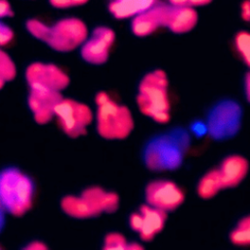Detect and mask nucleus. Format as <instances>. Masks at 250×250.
I'll return each mask as SVG.
<instances>
[{
	"mask_svg": "<svg viewBox=\"0 0 250 250\" xmlns=\"http://www.w3.org/2000/svg\"><path fill=\"white\" fill-rule=\"evenodd\" d=\"M129 224H130V227L133 230H135L137 232L140 231V229L142 228V225H143V215L141 214L140 211L135 212L130 216Z\"/></svg>",
	"mask_w": 250,
	"mask_h": 250,
	"instance_id": "nucleus-27",
	"label": "nucleus"
},
{
	"mask_svg": "<svg viewBox=\"0 0 250 250\" xmlns=\"http://www.w3.org/2000/svg\"><path fill=\"white\" fill-rule=\"evenodd\" d=\"M128 241L119 232L107 233L104 240V250H125Z\"/></svg>",
	"mask_w": 250,
	"mask_h": 250,
	"instance_id": "nucleus-23",
	"label": "nucleus"
},
{
	"mask_svg": "<svg viewBox=\"0 0 250 250\" xmlns=\"http://www.w3.org/2000/svg\"><path fill=\"white\" fill-rule=\"evenodd\" d=\"M171 5L176 6H188V7H200L208 5L212 0H169Z\"/></svg>",
	"mask_w": 250,
	"mask_h": 250,
	"instance_id": "nucleus-26",
	"label": "nucleus"
},
{
	"mask_svg": "<svg viewBox=\"0 0 250 250\" xmlns=\"http://www.w3.org/2000/svg\"><path fill=\"white\" fill-rule=\"evenodd\" d=\"M245 88H246V96H247V99H249V74H247V75H246Z\"/></svg>",
	"mask_w": 250,
	"mask_h": 250,
	"instance_id": "nucleus-33",
	"label": "nucleus"
},
{
	"mask_svg": "<svg viewBox=\"0 0 250 250\" xmlns=\"http://www.w3.org/2000/svg\"><path fill=\"white\" fill-rule=\"evenodd\" d=\"M97 109V131L106 140H123L134 128V120L129 108L117 104L105 92L95 97Z\"/></svg>",
	"mask_w": 250,
	"mask_h": 250,
	"instance_id": "nucleus-4",
	"label": "nucleus"
},
{
	"mask_svg": "<svg viewBox=\"0 0 250 250\" xmlns=\"http://www.w3.org/2000/svg\"><path fill=\"white\" fill-rule=\"evenodd\" d=\"M143 249L144 247L137 242H128L125 247V250H143Z\"/></svg>",
	"mask_w": 250,
	"mask_h": 250,
	"instance_id": "nucleus-31",
	"label": "nucleus"
},
{
	"mask_svg": "<svg viewBox=\"0 0 250 250\" xmlns=\"http://www.w3.org/2000/svg\"><path fill=\"white\" fill-rule=\"evenodd\" d=\"M25 250H47L48 247L41 241H32L24 247Z\"/></svg>",
	"mask_w": 250,
	"mask_h": 250,
	"instance_id": "nucleus-29",
	"label": "nucleus"
},
{
	"mask_svg": "<svg viewBox=\"0 0 250 250\" xmlns=\"http://www.w3.org/2000/svg\"><path fill=\"white\" fill-rule=\"evenodd\" d=\"M17 73L16 65L10 56L0 47V77L6 82L15 78Z\"/></svg>",
	"mask_w": 250,
	"mask_h": 250,
	"instance_id": "nucleus-22",
	"label": "nucleus"
},
{
	"mask_svg": "<svg viewBox=\"0 0 250 250\" xmlns=\"http://www.w3.org/2000/svg\"><path fill=\"white\" fill-rule=\"evenodd\" d=\"M89 0H49L50 4L58 9H65L84 5Z\"/></svg>",
	"mask_w": 250,
	"mask_h": 250,
	"instance_id": "nucleus-25",
	"label": "nucleus"
},
{
	"mask_svg": "<svg viewBox=\"0 0 250 250\" xmlns=\"http://www.w3.org/2000/svg\"><path fill=\"white\" fill-rule=\"evenodd\" d=\"M140 212L143 215V225L139 231L140 237L143 241H151L164 229L167 212L148 204L142 205Z\"/></svg>",
	"mask_w": 250,
	"mask_h": 250,
	"instance_id": "nucleus-15",
	"label": "nucleus"
},
{
	"mask_svg": "<svg viewBox=\"0 0 250 250\" xmlns=\"http://www.w3.org/2000/svg\"><path fill=\"white\" fill-rule=\"evenodd\" d=\"M25 78L30 89L62 92L70 79L68 75L59 66L53 63L33 62L25 71Z\"/></svg>",
	"mask_w": 250,
	"mask_h": 250,
	"instance_id": "nucleus-6",
	"label": "nucleus"
},
{
	"mask_svg": "<svg viewBox=\"0 0 250 250\" xmlns=\"http://www.w3.org/2000/svg\"><path fill=\"white\" fill-rule=\"evenodd\" d=\"M222 189L238 186L248 171V161L241 155H230L218 167Z\"/></svg>",
	"mask_w": 250,
	"mask_h": 250,
	"instance_id": "nucleus-14",
	"label": "nucleus"
},
{
	"mask_svg": "<svg viewBox=\"0 0 250 250\" xmlns=\"http://www.w3.org/2000/svg\"><path fill=\"white\" fill-rule=\"evenodd\" d=\"M239 116L240 110L235 104L223 103L210 117V132L220 139L233 135L239 124Z\"/></svg>",
	"mask_w": 250,
	"mask_h": 250,
	"instance_id": "nucleus-10",
	"label": "nucleus"
},
{
	"mask_svg": "<svg viewBox=\"0 0 250 250\" xmlns=\"http://www.w3.org/2000/svg\"><path fill=\"white\" fill-rule=\"evenodd\" d=\"M5 82H6V81H5L2 77H0V89H2V88H3V86H4Z\"/></svg>",
	"mask_w": 250,
	"mask_h": 250,
	"instance_id": "nucleus-34",
	"label": "nucleus"
},
{
	"mask_svg": "<svg viewBox=\"0 0 250 250\" xmlns=\"http://www.w3.org/2000/svg\"><path fill=\"white\" fill-rule=\"evenodd\" d=\"M55 117L65 135L78 138L87 134V128L93 120V113L85 104L62 98L56 106Z\"/></svg>",
	"mask_w": 250,
	"mask_h": 250,
	"instance_id": "nucleus-5",
	"label": "nucleus"
},
{
	"mask_svg": "<svg viewBox=\"0 0 250 250\" xmlns=\"http://www.w3.org/2000/svg\"><path fill=\"white\" fill-rule=\"evenodd\" d=\"M249 33L247 31H239L234 37V46L237 54L246 65H250L249 59Z\"/></svg>",
	"mask_w": 250,
	"mask_h": 250,
	"instance_id": "nucleus-21",
	"label": "nucleus"
},
{
	"mask_svg": "<svg viewBox=\"0 0 250 250\" xmlns=\"http://www.w3.org/2000/svg\"><path fill=\"white\" fill-rule=\"evenodd\" d=\"M25 26L33 37L58 52H70L76 49L88 36L86 24L77 18L62 19L53 25L31 19L26 21Z\"/></svg>",
	"mask_w": 250,
	"mask_h": 250,
	"instance_id": "nucleus-1",
	"label": "nucleus"
},
{
	"mask_svg": "<svg viewBox=\"0 0 250 250\" xmlns=\"http://www.w3.org/2000/svg\"><path fill=\"white\" fill-rule=\"evenodd\" d=\"M146 203L152 207L169 212L176 210L185 200V193L174 182L157 180L146 188Z\"/></svg>",
	"mask_w": 250,
	"mask_h": 250,
	"instance_id": "nucleus-7",
	"label": "nucleus"
},
{
	"mask_svg": "<svg viewBox=\"0 0 250 250\" xmlns=\"http://www.w3.org/2000/svg\"><path fill=\"white\" fill-rule=\"evenodd\" d=\"M5 225V211L0 206V232L3 229Z\"/></svg>",
	"mask_w": 250,
	"mask_h": 250,
	"instance_id": "nucleus-32",
	"label": "nucleus"
},
{
	"mask_svg": "<svg viewBox=\"0 0 250 250\" xmlns=\"http://www.w3.org/2000/svg\"><path fill=\"white\" fill-rule=\"evenodd\" d=\"M34 185L32 180L17 168L0 172V206L14 216H22L32 206Z\"/></svg>",
	"mask_w": 250,
	"mask_h": 250,
	"instance_id": "nucleus-3",
	"label": "nucleus"
},
{
	"mask_svg": "<svg viewBox=\"0 0 250 250\" xmlns=\"http://www.w3.org/2000/svg\"><path fill=\"white\" fill-rule=\"evenodd\" d=\"M220 190H222V186L218 168L208 171L200 179L197 186V193L203 199L214 197Z\"/></svg>",
	"mask_w": 250,
	"mask_h": 250,
	"instance_id": "nucleus-19",
	"label": "nucleus"
},
{
	"mask_svg": "<svg viewBox=\"0 0 250 250\" xmlns=\"http://www.w3.org/2000/svg\"><path fill=\"white\" fill-rule=\"evenodd\" d=\"M81 195L96 205L102 213H114L119 206V197L117 193L106 191L99 187L85 188Z\"/></svg>",
	"mask_w": 250,
	"mask_h": 250,
	"instance_id": "nucleus-17",
	"label": "nucleus"
},
{
	"mask_svg": "<svg viewBox=\"0 0 250 250\" xmlns=\"http://www.w3.org/2000/svg\"><path fill=\"white\" fill-rule=\"evenodd\" d=\"M197 13L188 6L167 5L164 26L174 33L183 34L190 31L197 23Z\"/></svg>",
	"mask_w": 250,
	"mask_h": 250,
	"instance_id": "nucleus-13",
	"label": "nucleus"
},
{
	"mask_svg": "<svg viewBox=\"0 0 250 250\" xmlns=\"http://www.w3.org/2000/svg\"><path fill=\"white\" fill-rule=\"evenodd\" d=\"M61 207L66 215L75 219H88L102 214L96 205L82 195L64 196L61 201Z\"/></svg>",
	"mask_w": 250,
	"mask_h": 250,
	"instance_id": "nucleus-16",
	"label": "nucleus"
},
{
	"mask_svg": "<svg viewBox=\"0 0 250 250\" xmlns=\"http://www.w3.org/2000/svg\"><path fill=\"white\" fill-rule=\"evenodd\" d=\"M115 33L107 26H98L89 39L82 43L81 57L91 64H103L109 56V51L114 43Z\"/></svg>",
	"mask_w": 250,
	"mask_h": 250,
	"instance_id": "nucleus-8",
	"label": "nucleus"
},
{
	"mask_svg": "<svg viewBox=\"0 0 250 250\" xmlns=\"http://www.w3.org/2000/svg\"><path fill=\"white\" fill-rule=\"evenodd\" d=\"M14 15L13 8L8 0H0V20Z\"/></svg>",
	"mask_w": 250,
	"mask_h": 250,
	"instance_id": "nucleus-28",
	"label": "nucleus"
},
{
	"mask_svg": "<svg viewBox=\"0 0 250 250\" xmlns=\"http://www.w3.org/2000/svg\"><path fill=\"white\" fill-rule=\"evenodd\" d=\"M61 92L30 89L28 106L38 124H46L55 117L57 104L62 99Z\"/></svg>",
	"mask_w": 250,
	"mask_h": 250,
	"instance_id": "nucleus-9",
	"label": "nucleus"
},
{
	"mask_svg": "<svg viewBox=\"0 0 250 250\" xmlns=\"http://www.w3.org/2000/svg\"><path fill=\"white\" fill-rule=\"evenodd\" d=\"M155 0H109L108 10L118 20L128 19L149 8Z\"/></svg>",
	"mask_w": 250,
	"mask_h": 250,
	"instance_id": "nucleus-18",
	"label": "nucleus"
},
{
	"mask_svg": "<svg viewBox=\"0 0 250 250\" xmlns=\"http://www.w3.org/2000/svg\"><path fill=\"white\" fill-rule=\"evenodd\" d=\"M137 104L140 111L158 123L170 120L168 79L165 71L155 69L146 73L140 82Z\"/></svg>",
	"mask_w": 250,
	"mask_h": 250,
	"instance_id": "nucleus-2",
	"label": "nucleus"
},
{
	"mask_svg": "<svg viewBox=\"0 0 250 250\" xmlns=\"http://www.w3.org/2000/svg\"><path fill=\"white\" fill-rule=\"evenodd\" d=\"M146 161L151 169H173L181 163V151L172 143L158 140L147 148Z\"/></svg>",
	"mask_w": 250,
	"mask_h": 250,
	"instance_id": "nucleus-11",
	"label": "nucleus"
},
{
	"mask_svg": "<svg viewBox=\"0 0 250 250\" xmlns=\"http://www.w3.org/2000/svg\"><path fill=\"white\" fill-rule=\"evenodd\" d=\"M241 18L246 21H248L250 19V8L248 0H245L241 5Z\"/></svg>",
	"mask_w": 250,
	"mask_h": 250,
	"instance_id": "nucleus-30",
	"label": "nucleus"
},
{
	"mask_svg": "<svg viewBox=\"0 0 250 250\" xmlns=\"http://www.w3.org/2000/svg\"><path fill=\"white\" fill-rule=\"evenodd\" d=\"M230 241L237 246H247L250 243V217L242 218L229 234Z\"/></svg>",
	"mask_w": 250,
	"mask_h": 250,
	"instance_id": "nucleus-20",
	"label": "nucleus"
},
{
	"mask_svg": "<svg viewBox=\"0 0 250 250\" xmlns=\"http://www.w3.org/2000/svg\"><path fill=\"white\" fill-rule=\"evenodd\" d=\"M14 39L13 29L0 21V47L7 46Z\"/></svg>",
	"mask_w": 250,
	"mask_h": 250,
	"instance_id": "nucleus-24",
	"label": "nucleus"
},
{
	"mask_svg": "<svg viewBox=\"0 0 250 250\" xmlns=\"http://www.w3.org/2000/svg\"><path fill=\"white\" fill-rule=\"evenodd\" d=\"M166 4L158 3L157 0L146 10L133 17L131 23L132 32L139 37L150 35L160 26H164Z\"/></svg>",
	"mask_w": 250,
	"mask_h": 250,
	"instance_id": "nucleus-12",
	"label": "nucleus"
}]
</instances>
